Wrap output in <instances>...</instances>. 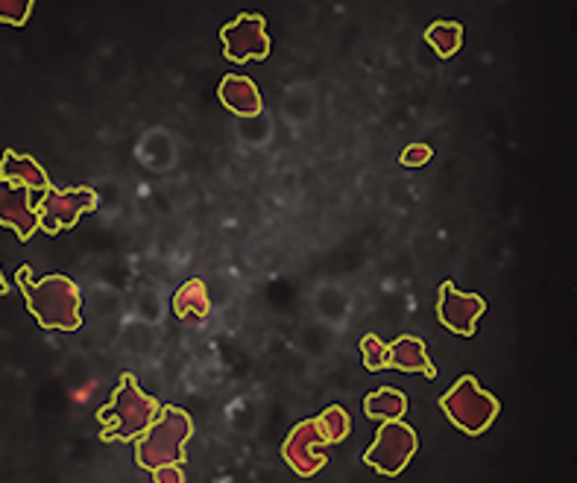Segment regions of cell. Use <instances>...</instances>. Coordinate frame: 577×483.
<instances>
[{
    "mask_svg": "<svg viewBox=\"0 0 577 483\" xmlns=\"http://www.w3.org/2000/svg\"><path fill=\"white\" fill-rule=\"evenodd\" d=\"M19 287L27 302L30 317L47 331H80L83 326V293L74 279L64 273H50L36 279L33 267L19 270Z\"/></svg>",
    "mask_w": 577,
    "mask_h": 483,
    "instance_id": "cell-1",
    "label": "cell"
},
{
    "mask_svg": "<svg viewBox=\"0 0 577 483\" xmlns=\"http://www.w3.org/2000/svg\"><path fill=\"white\" fill-rule=\"evenodd\" d=\"M158 413H162L158 399H153L148 390H141L136 375L123 373L118 387L111 390V399L97 411V420L103 425L101 437L106 443H111V439L136 443L158 420Z\"/></svg>",
    "mask_w": 577,
    "mask_h": 483,
    "instance_id": "cell-2",
    "label": "cell"
},
{
    "mask_svg": "<svg viewBox=\"0 0 577 483\" xmlns=\"http://www.w3.org/2000/svg\"><path fill=\"white\" fill-rule=\"evenodd\" d=\"M191 437V413L176 408V404H162L158 420L136 439V463L148 472H153L158 466H182L188 460L185 446Z\"/></svg>",
    "mask_w": 577,
    "mask_h": 483,
    "instance_id": "cell-3",
    "label": "cell"
},
{
    "mask_svg": "<svg viewBox=\"0 0 577 483\" xmlns=\"http://www.w3.org/2000/svg\"><path fill=\"white\" fill-rule=\"evenodd\" d=\"M440 411L449 422L467 437H481L493 428V422L502 413V401L478 384L475 375H463L440 396Z\"/></svg>",
    "mask_w": 577,
    "mask_h": 483,
    "instance_id": "cell-4",
    "label": "cell"
},
{
    "mask_svg": "<svg viewBox=\"0 0 577 483\" xmlns=\"http://www.w3.org/2000/svg\"><path fill=\"white\" fill-rule=\"evenodd\" d=\"M416 451H420L416 431L408 422L390 420L378 425L376 439H373V446L364 455V463L369 469H376L381 478H396V474H402L408 469V463L416 457Z\"/></svg>",
    "mask_w": 577,
    "mask_h": 483,
    "instance_id": "cell-5",
    "label": "cell"
},
{
    "mask_svg": "<svg viewBox=\"0 0 577 483\" xmlns=\"http://www.w3.org/2000/svg\"><path fill=\"white\" fill-rule=\"evenodd\" d=\"M97 211V193L92 188H47L42 191V200L36 202L38 228L45 235H59L80 223L83 214Z\"/></svg>",
    "mask_w": 577,
    "mask_h": 483,
    "instance_id": "cell-6",
    "label": "cell"
},
{
    "mask_svg": "<svg viewBox=\"0 0 577 483\" xmlns=\"http://www.w3.org/2000/svg\"><path fill=\"white\" fill-rule=\"evenodd\" d=\"M223 56L235 64L264 62L273 45L267 36V19L258 12H240L238 19L221 27Z\"/></svg>",
    "mask_w": 577,
    "mask_h": 483,
    "instance_id": "cell-7",
    "label": "cell"
},
{
    "mask_svg": "<svg viewBox=\"0 0 577 483\" xmlns=\"http://www.w3.org/2000/svg\"><path fill=\"white\" fill-rule=\"evenodd\" d=\"M486 314V299L481 293H463L455 282H443L437 291V319L440 326L460 334V338H475L478 319Z\"/></svg>",
    "mask_w": 577,
    "mask_h": 483,
    "instance_id": "cell-8",
    "label": "cell"
},
{
    "mask_svg": "<svg viewBox=\"0 0 577 483\" xmlns=\"http://www.w3.org/2000/svg\"><path fill=\"white\" fill-rule=\"evenodd\" d=\"M320 446H326V439H322L320 428H317V420L311 416V420H303L299 425H294L291 434L284 437L282 460L299 478H314L329 463V457L322 455Z\"/></svg>",
    "mask_w": 577,
    "mask_h": 483,
    "instance_id": "cell-9",
    "label": "cell"
},
{
    "mask_svg": "<svg viewBox=\"0 0 577 483\" xmlns=\"http://www.w3.org/2000/svg\"><path fill=\"white\" fill-rule=\"evenodd\" d=\"M0 226L19 235L21 244L38 232V214L33 193L0 179Z\"/></svg>",
    "mask_w": 577,
    "mask_h": 483,
    "instance_id": "cell-10",
    "label": "cell"
},
{
    "mask_svg": "<svg viewBox=\"0 0 577 483\" xmlns=\"http://www.w3.org/2000/svg\"><path fill=\"white\" fill-rule=\"evenodd\" d=\"M217 101L223 109H229L238 118H261L264 101L258 92L256 80H249L244 73H226L217 85Z\"/></svg>",
    "mask_w": 577,
    "mask_h": 483,
    "instance_id": "cell-11",
    "label": "cell"
},
{
    "mask_svg": "<svg viewBox=\"0 0 577 483\" xmlns=\"http://www.w3.org/2000/svg\"><path fill=\"white\" fill-rule=\"evenodd\" d=\"M0 179L15 185V188H24L30 193H42L50 188L45 167L38 165L33 155L15 153V150H3V155H0Z\"/></svg>",
    "mask_w": 577,
    "mask_h": 483,
    "instance_id": "cell-12",
    "label": "cell"
},
{
    "mask_svg": "<svg viewBox=\"0 0 577 483\" xmlns=\"http://www.w3.org/2000/svg\"><path fill=\"white\" fill-rule=\"evenodd\" d=\"M387 369L399 373H420L425 378H437V366L431 364L428 349L416 334H402L387 343Z\"/></svg>",
    "mask_w": 577,
    "mask_h": 483,
    "instance_id": "cell-13",
    "label": "cell"
},
{
    "mask_svg": "<svg viewBox=\"0 0 577 483\" xmlns=\"http://www.w3.org/2000/svg\"><path fill=\"white\" fill-rule=\"evenodd\" d=\"M364 413H367V420L376 422L402 420L408 413V396L399 387H378L364 399Z\"/></svg>",
    "mask_w": 577,
    "mask_h": 483,
    "instance_id": "cell-14",
    "label": "cell"
},
{
    "mask_svg": "<svg viewBox=\"0 0 577 483\" xmlns=\"http://www.w3.org/2000/svg\"><path fill=\"white\" fill-rule=\"evenodd\" d=\"M174 314L179 319H209L211 299L209 287L202 279H188V282L174 293Z\"/></svg>",
    "mask_w": 577,
    "mask_h": 483,
    "instance_id": "cell-15",
    "label": "cell"
},
{
    "mask_svg": "<svg viewBox=\"0 0 577 483\" xmlns=\"http://www.w3.org/2000/svg\"><path fill=\"white\" fill-rule=\"evenodd\" d=\"M425 42L446 62L451 56H458L460 47H463V24H458V21H434L425 30Z\"/></svg>",
    "mask_w": 577,
    "mask_h": 483,
    "instance_id": "cell-16",
    "label": "cell"
},
{
    "mask_svg": "<svg viewBox=\"0 0 577 483\" xmlns=\"http://www.w3.org/2000/svg\"><path fill=\"white\" fill-rule=\"evenodd\" d=\"M314 420H317V428H320L326 446H338V443H343L352 434V416H349L343 404H329Z\"/></svg>",
    "mask_w": 577,
    "mask_h": 483,
    "instance_id": "cell-17",
    "label": "cell"
},
{
    "mask_svg": "<svg viewBox=\"0 0 577 483\" xmlns=\"http://www.w3.org/2000/svg\"><path fill=\"white\" fill-rule=\"evenodd\" d=\"M361 357L369 373H381L387 369V343L378 334H364L361 338Z\"/></svg>",
    "mask_w": 577,
    "mask_h": 483,
    "instance_id": "cell-18",
    "label": "cell"
},
{
    "mask_svg": "<svg viewBox=\"0 0 577 483\" xmlns=\"http://www.w3.org/2000/svg\"><path fill=\"white\" fill-rule=\"evenodd\" d=\"M36 10L33 0H0V24H10V27H24Z\"/></svg>",
    "mask_w": 577,
    "mask_h": 483,
    "instance_id": "cell-19",
    "label": "cell"
},
{
    "mask_svg": "<svg viewBox=\"0 0 577 483\" xmlns=\"http://www.w3.org/2000/svg\"><path fill=\"white\" fill-rule=\"evenodd\" d=\"M434 158V150L428 144H408L399 155V165L402 167H425Z\"/></svg>",
    "mask_w": 577,
    "mask_h": 483,
    "instance_id": "cell-20",
    "label": "cell"
},
{
    "mask_svg": "<svg viewBox=\"0 0 577 483\" xmlns=\"http://www.w3.org/2000/svg\"><path fill=\"white\" fill-rule=\"evenodd\" d=\"M153 483H188L182 466H158L153 469Z\"/></svg>",
    "mask_w": 577,
    "mask_h": 483,
    "instance_id": "cell-21",
    "label": "cell"
},
{
    "mask_svg": "<svg viewBox=\"0 0 577 483\" xmlns=\"http://www.w3.org/2000/svg\"><path fill=\"white\" fill-rule=\"evenodd\" d=\"M10 293H12V284L7 282V275L0 270V296H10Z\"/></svg>",
    "mask_w": 577,
    "mask_h": 483,
    "instance_id": "cell-22",
    "label": "cell"
}]
</instances>
